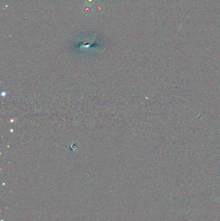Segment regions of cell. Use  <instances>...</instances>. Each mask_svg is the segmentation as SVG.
<instances>
[{"mask_svg": "<svg viewBox=\"0 0 220 221\" xmlns=\"http://www.w3.org/2000/svg\"><path fill=\"white\" fill-rule=\"evenodd\" d=\"M83 12L84 13V15H85L86 16H89L90 15H91L92 12H93V8L91 5H85V6L83 7Z\"/></svg>", "mask_w": 220, "mask_h": 221, "instance_id": "obj_1", "label": "cell"}, {"mask_svg": "<svg viewBox=\"0 0 220 221\" xmlns=\"http://www.w3.org/2000/svg\"><path fill=\"white\" fill-rule=\"evenodd\" d=\"M95 1L96 0H85V2L86 5H91L94 3Z\"/></svg>", "mask_w": 220, "mask_h": 221, "instance_id": "obj_2", "label": "cell"}]
</instances>
